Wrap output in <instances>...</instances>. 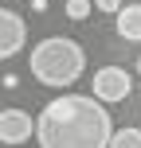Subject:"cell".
<instances>
[{"mask_svg":"<svg viewBox=\"0 0 141 148\" xmlns=\"http://www.w3.org/2000/svg\"><path fill=\"white\" fill-rule=\"evenodd\" d=\"M114 121L90 94H63L35 117L39 148H110Z\"/></svg>","mask_w":141,"mask_h":148,"instance_id":"obj_1","label":"cell"},{"mask_svg":"<svg viewBox=\"0 0 141 148\" xmlns=\"http://www.w3.org/2000/svg\"><path fill=\"white\" fill-rule=\"evenodd\" d=\"M28 70L39 86H51V90H67L82 78L86 70V51H82L74 39L67 35H47L31 47V59H28Z\"/></svg>","mask_w":141,"mask_h":148,"instance_id":"obj_2","label":"cell"},{"mask_svg":"<svg viewBox=\"0 0 141 148\" xmlns=\"http://www.w3.org/2000/svg\"><path fill=\"white\" fill-rule=\"evenodd\" d=\"M129 90H133V78H129L122 66H102V70H94V94H90L94 101H106V105L126 101Z\"/></svg>","mask_w":141,"mask_h":148,"instance_id":"obj_3","label":"cell"},{"mask_svg":"<svg viewBox=\"0 0 141 148\" xmlns=\"http://www.w3.org/2000/svg\"><path fill=\"white\" fill-rule=\"evenodd\" d=\"M24 43H28V23H24V16H16V12H8V8H0V59L20 55Z\"/></svg>","mask_w":141,"mask_h":148,"instance_id":"obj_4","label":"cell"},{"mask_svg":"<svg viewBox=\"0 0 141 148\" xmlns=\"http://www.w3.org/2000/svg\"><path fill=\"white\" fill-rule=\"evenodd\" d=\"M31 133H35V121L24 109H0V144L20 148L24 140H31Z\"/></svg>","mask_w":141,"mask_h":148,"instance_id":"obj_5","label":"cell"},{"mask_svg":"<svg viewBox=\"0 0 141 148\" xmlns=\"http://www.w3.org/2000/svg\"><path fill=\"white\" fill-rule=\"evenodd\" d=\"M114 23H118V35L126 43H141V4H126L114 16Z\"/></svg>","mask_w":141,"mask_h":148,"instance_id":"obj_6","label":"cell"},{"mask_svg":"<svg viewBox=\"0 0 141 148\" xmlns=\"http://www.w3.org/2000/svg\"><path fill=\"white\" fill-rule=\"evenodd\" d=\"M110 148H141V129H133V125H126V129H114Z\"/></svg>","mask_w":141,"mask_h":148,"instance_id":"obj_7","label":"cell"},{"mask_svg":"<svg viewBox=\"0 0 141 148\" xmlns=\"http://www.w3.org/2000/svg\"><path fill=\"white\" fill-rule=\"evenodd\" d=\"M67 20H86L90 12H94V4H90V0H67Z\"/></svg>","mask_w":141,"mask_h":148,"instance_id":"obj_8","label":"cell"},{"mask_svg":"<svg viewBox=\"0 0 141 148\" xmlns=\"http://www.w3.org/2000/svg\"><path fill=\"white\" fill-rule=\"evenodd\" d=\"M94 12H122V0H94Z\"/></svg>","mask_w":141,"mask_h":148,"instance_id":"obj_9","label":"cell"},{"mask_svg":"<svg viewBox=\"0 0 141 148\" xmlns=\"http://www.w3.org/2000/svg\"><path fill=\"white\" fill-rule=\"evenodd\" d=\"M31 12H47V0H31Z\"/></svg>","mask_w":141,"mask_h":148,"instance_id":"obj_10","label":"cell"},{"mask_svg":"<svg viewBox=\"0 0 141 148\" xmlns=\"http://www.w3.org/2000/svg\"><path fill=\"white\" fill-rule=\"evenodd\" d=\"M137 74H141V59H137Z\"/></svg>","mask_w":141,"mask_h":148,"instance_id":"obj_11","label":"cell"}]
</instances>
